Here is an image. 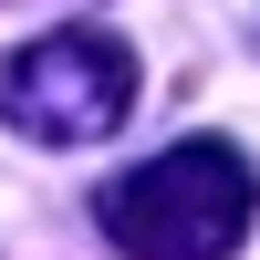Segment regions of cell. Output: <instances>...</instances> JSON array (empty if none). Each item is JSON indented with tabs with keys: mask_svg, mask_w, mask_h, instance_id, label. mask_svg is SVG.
<instances>
[{
	"mask_svg": "<svg viewBox=\"0 0 260 260\" xmlns=\"http://www.w3.org/2000/svg\"><path fill=\"white\" fill-rule=\"evenodd\" d=\"M250 208H260V177L229 136H177L115 187H94V229L125 260H229L250 240Z\"/></svg>",
	"mask_w": 260,
	"mask_h": 260,
	"instance_id": "1",
	"label": "cell"
},
{
	"mask_svg": "<svg viewBox=\"0 0 260 260\" xmlns=\"http://www.w3.org/2000/svg\"><path fill=\"white\" fill-rule=\"evenodd\" d=\"M0 115L31 146H94V136H115V125L136 115V52H125L115 31H94V21L31 31L0 62Z\"/></svg>",
	"mask_w": 260,
	"mask_h": 260,
	"instance_id": "2",
	"label": "cell"
}]
</instances>
